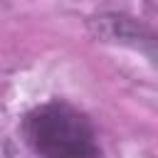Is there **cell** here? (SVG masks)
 Returning a JSON list of instances; mask_svg holds the SVG:
<instances>
[{"label":"cell","mask_w":158,"mask_h":158,"mask_svg":"<svg viewBox=\"0 0 158 158\" xmlns=\"http://www.w3.org/2000/svg\"><path fill=\"white\" fill-rule=\"evenodd\" d=\"M30 148L40 158H99L94 128L77 109L49 101L32 109L22 123Z\"/></svg>","instance_id":"1"},{"label":"cell","mask_w":158,"mask_h":158,"mask_svg":"<svg viewBox=\"0 0 158 158\" xmlns=\"http://www.w3.org/2000/svg\"><path fill=\"white\" fill-rule=\"evenodd\" d=\"M7 158H12V156H10V148H7Z\"/></svg>","instance_id":"2"}]
</instances>
